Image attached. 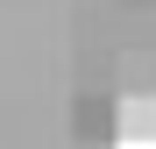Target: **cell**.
Segmentation results:
<instances>
[{"mask_svg":"<svg viewBox=\"0 0 156 149\" xmlns=\"http://www.w3.org/2000/svg\"><path fill=\"white\" fill-rule=\"evenodd\" d=\"M121 135H78V149H114Z\"/></svg>","mask_w":156,"mask_h":149,"instance_id":"cell-2","label":"cell"},{"mask_svg":"<svg viewBox=\"0 0 156 149\" xmlns=\"http://www.w3.org/2000/svg\"><path fill=\"white\" fill-rule=\"evenodd\" d=\"M121 142H156V85H135L121 99Z\"/></svg>","mask_w":156,"mask_h":149,"instance_id":"cell-1","label":"cell"}]
</instances>
